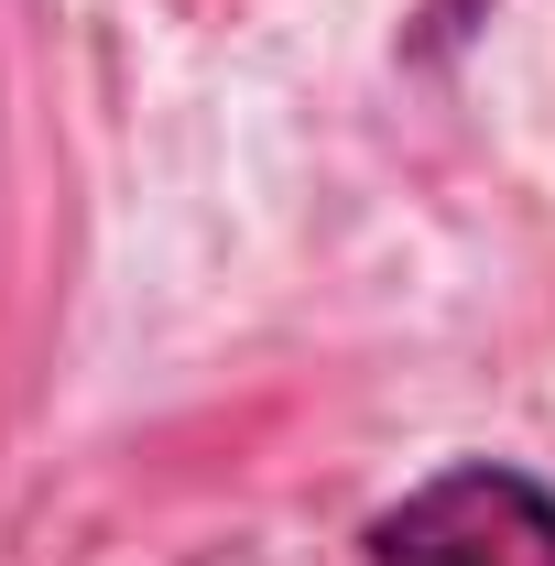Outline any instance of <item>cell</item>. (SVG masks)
Segmentation results:
<instances>
[{"label": "cell", "mask_w": 555, "mask_h": 566, "mask_svg": "<svg viewBox=\"0 0 555 566\" xmlns=\"http://www.w3.org/2000/svg\"><path fill=\"white\" fill-rule=\"evenodd\" d=\"M370 566H555V491L512 458H458L359 534Z\"/></svg>", "instance_id": "1"}]
</instances>
